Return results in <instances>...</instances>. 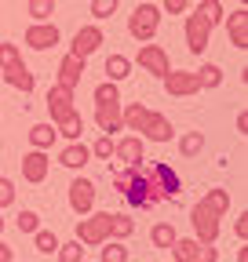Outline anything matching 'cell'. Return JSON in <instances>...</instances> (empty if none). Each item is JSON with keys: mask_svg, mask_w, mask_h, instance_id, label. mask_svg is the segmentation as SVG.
I'll use <instances>...</instances> for the list:
<instances>
[{"mask_svg": "<svg viewBox=\"0 0 248 262\" xmlns=\"http://www.w3.org/2000/svg\"><path fill=\"white\" fill-rule=\"evenodd\" d=\"M146 186H150V196H153V204H161V201H179V175L168 168V164H153V168L142 175Z\"/></svg>", "mask_w": 248, "mask_h": 262, "instance_id": "6da1fadb", "label": "cell"}, {"mask_svg": "<svg viewBox=\"0 0 248 262\" xmlns=\"http://www.w3.org/2000/svg\"><path fill=\"white\" fill-rule=\"evenodd\" d=\"M157 29H161V8L157 4H139L128 15V33L139 44H150L153 37H157Z\"/></svg>", "mask_w": 248, "mask_h": 262, "instance_id": "7a4b0ae2", "label": "cell"}, {"mask_svg": "<svg viewBox=\"0 0 248 262\" xmlns=\"http://www.w3.org/2000/svg\"><path fill=\"white\" fill-rule=\"evenodd\" d=\"M190 226H194V241H201V244H215L219 241V229H223L219 215H215L204 201H197L190 208Z\"/></svg>", "mask_w": 248, "mask_h": 262, "instance_id": "3957f363", "label": "cell"}, {"mask_svg": "<svg viewBox=\"0 0 248 262\" xmlns=\"http://www.w3.org/2000/svg\"><path fill=\"white\" fill-rule=\"evenodd\" d=\"M77 241L88 244V248H99L110 241V211H95L77 222Z\"/></svg>", "mask_w": 248, "mask_h": 262, "instance_id": "277c9868", "label": "cell"}, {"mask_svg": "<svg viewBox=\"0 0 248 262\" xmlns=\"http://www.w3.org/2000/svg\"><path fill=\"white\" fill-rule=\"evenodd\" d=\"M172 255H175V262H219L215 244H201L194 237H175Z\"/></svg>", "mask_w": 248, "mask_h": 262, "instance_id": "5b68a950", "label": "cell"}, {"mask_svg": "<svg viewBox=\"0 0 248 262\" xmlns=\"http://www.w3.org/2000/svg\"><path fill=\"white\" fill-rule=\"evenodd\" d=\"M106 44V37H102V29L99 26H80L77 33H73V44H70V55H77V58H91L99 48Z\"/></svg>", "mask_w": 248, "mask_h": 262, "instance_id": "8992f818", "label": "cell"}, {"mask_svg": "<svg viewBox=\"0 0 248 262\" xmlns=\"http://www.w3.org/2000/svg\"><path fill=\"white\" fill-rule=\"evenodd\" d=\"M212 44V26L194 11V15H186V48H190V55H204Z\"/></svg>", "mask_w": 248, "mask_h": 262, "instance_id": "52a82bcc", "label": "cell"}, {"mask_svg": "<svg viewBox=\"0 0 248 262\" xmlns=\"http://www.w3.org/2000/svg\"><path fill=\"white\" fill-rule=\"evenodd\" d=\"M164 91L175 95V98H190V95H197V91H201L197 73H190V70H168V73H164Z\"/></svg>", "mask_w": 248, "mask_h": 262, "instance_id": "ba28073f", "label": "cell"}, {"mask_svg": "<svg viewBox=\"0 0 248 262\" xmlns=\"http://www.w3.org/2000/svg\"><path fill=\"white\" fill-rule=\"evenodd\" d=\"M139 66H142L146 73L161 77V80H164V73L172 70V62H168V51H164L161 44H142V48H139Z\"/></svg>", "mask_w": 248, "mask_h": 262, "instance_id": "9c48e42d", "label": "cell"}, {"mask_svg": "<svg viewBox=\"0 0 248 262\" xmlns=\"http://www.w3.org/2000/svg\"><path fill=\"white\" fill-rule=\"evenodd\" d=\"M48 171H51V157H48L44 149H29V153L22 157V179H26V182L40 186V182L48 179Z\"/></svg>", "mask_w": 248, "mask_h": 262, "instance_id": "30bf717a", "label": "cell"}, {"mask_svg": "<svg viewBox=\"0 0 248 262\" xmlns=\"http://www.w3.org/2000/svg\"><path fill=\"white\" fill-rule=\"evenodd\" d=\"M70 208L77 215H88L91 208H95V182L91 179H73L70 182Z\"/></svg>", "mask_w": 248, "mask_h": 262, "instance_id": "8fae6325", "label": "cell"}, {"mask_svg": "<svg viewBox=\"0 0 248 262\" xmlns=\"http://www.w3.org/2000/svg\"><path fill=\"white\" fill-rule=\"evenodd\" d=\"M172 135H175L172 120H168L164 113H153V110H150V117H146V124H142V131H139V139H142V142H168Z\"/></svg>", "mask_w": 248, "mask_h": 262, "instance_id": "7c38bea8", "label": "cell"}, {"mask_svg": "<svg viewBox=\"0 0 248 262\" xmlns=\"http://www.w3.org/2000/svg\"><path fill=\"white\" fill-rule=\"evenodd\" d=\"M73 110H77V106H73V91L62 88V84H55V88L48 91V113H51V124L66 120Z\"/></svg>", "mask_w": 248, "mask_h": 262, "instance_id": "4fadbf2b", "label": "cell"}, {"mask_svg": "<svg viewBox=\"0 0 248 262\" xmlns=\"http://www.w3.org/2000/svg\"><path fill=\"white\" fill-rule=\"evenodd\" d=\"M26 44L33 48V51H48L58 44V26L55 22H33L26 29Z\"/></svg>", "mask_w": 248, "mask_h": 262, "instance_id": "5bb4252c", "label": "cell"}, {"mask_svg": "<svg viewBox=\"0 0 248 262\" xmlns=\"http://www.w3.org/2000/svg\"><path fill=\"white\" fill-rule=\"evenodd\" d=\"M142 149H146V142L139 135H124L120 142H113V157L124 164V168H139V164H142Z\"/></svg>", "mask_w": 248, "mask_h": 262, "instance_id": "9a60e30c", "label": "cell"}, {"mask_svg": "<svg viewBox=\"0 0 248 262\" xmlns=\"http://www.w3.org/2000/svg\"><path fill=\"white\" fill-rule=\"evenodd\" d=\"M84 70H88V62H84V58H77V55H62V62H58V84H62V88H70V91H77Z\"/></svg>", "mask_w": 248, "mask_h": 262, "instance_id": "2e32d148", "label": "cell"}, {"mask_svg": "<svg viewBox=\"0 0 248 262\" xmlns=\"http://www.w3.org/2000/svg\"><path fill=\"white\" fill-rule=\"evenodd\" d=\"M223 22H226V33H230V44H234L237 51H244V48H248V8H237V11L226 15Z\"/></svg>", "mask_w": 248, "mask_h": 262, "instance_id": "e0dca14e", "label": "cell"}, {"mask_svg": "<svg viewBox=\"0 0 248 262\" xmlns=\"http://www.w3.org/2000/svg\"><path fill=\"white\" fill-rule=\"evenodd\" d=\"M120 102H95V124L102 135H113V131H120Z\"/></svg>", "mask_w": 248, "mask_h": 262, "instance_id": "ac0fdd59", "label": "cell"}, {"mask_svg": "<svg viewBox=\"0 0 248 262\" xmlns=\"http://www.w3.org/2000/svg\"><path fill=\"white\" fill-rule=\"evenodd\" d=\"M88 160H91V149L84 142H66V149L58 153V164H62V168H70V171H80Z\"/></svg>", "mask_w": 248, "mask_h": 262, "instance_id": "d6986e66", "label": "cell"}, {"mask_svg": "<svg viewBox=\"0 0 248 262\" xmlns=\"http://www.w3.org/2000/svg\"><path fill=\"white\" fill-rule=\"evenodd\" d=\"M4 80H8L15 91H22V95H29V91L37 88V77L26 70V62H15V66H8V70H4Z\"/></svg>", "mask_w": 248, "mask_h": 262, "instance_id": "ffe728a7", "label": "cell"}, {"mask_svg": "<svg viewBox=\"0 0 248 262\" xmlns=\"http://www.w3.org/2000/svg\"><path fill=\"white\" fill-rule=\"evenodd\" d=\"M124 196H128V204L132 208H139V211H146V208H153V196H150V186H146V179H142V171L132 179V186L124 189Z\"/></svg>", "mask_w": 248, "mask_h": 262, "instance_id": "44dd1931", "label": "cell"}, {"mask_svg": "<svg viewBox=\"0 0 248 262\" xmlns=\"http://www.w3.org/2000/svg\"><path fill=\"white\" fill-rule=\"evenodd\" d=\"M55 139H58V131H55V124H51V120L29 127V146H33V149H44V153H48V149L55 146Z\"/></svg>", "mask_w": 248, "mask_h": 262, "instance_id": "7402d4cb", "label": "cell"}, {"mask_svg": "<svg viewBox=\"0 0 248 262\" xmlns=\"http://www.w3.org/2000/svg\"><path fill=\"white\" fill-rule=\"evenodd\" d=\"M146 117H150V110H146L142 102H132L128 110H120V127L132 131V135H139L142 124H146Z\"/></svg>", "mask_w": 248, "mask_h": 262, "instance_id": "603a6c76", "label": "cell"}, {"mask_svg": "<svg viewBox=\"0 0 248 262\" xmlns=\"http://www.w3.org/2000/svg\"><path fill=\"white\" fill-rule=\"evenodd\" d=\"M55 131H58L62 139H70V142H80V135H84V117H80V110H73L66 120H58Z\"/></svg>", "mask_w": 248, "mask_h": 262, "instance_id": "cb8c5ba5", "label": "cell"}, {"mask_svg": "<svg viewBox=\"0 0 248 262\" xmlns=\"http://www.w3.org/2000/svg\"><path fill=\"white\" fill-rule=\"evenodd\" d=\"M124 77H132V58L128 55H110L106 58V80L120 84Z\"/></svg>", "mask_w": 248, "mask_h": 262, "instance_id": "d4e9b609", "label": "cell"}, {"mask_svg": "<svg viewBox=\"0 0 248 262\" xmlns=\"http://www.w3.org/2000/svg\"><path fill=\"white\" fill-rule=\"evenodd\" d=\"M212 29L215 26H223V18H226V11H223V4H219V0H197V8H194Z\"/></svg>", "mask_w": 248, "mask_h": 262, "instance_id": "484cf974", "label": "cell"}, {"mask_svg": "<svg viewBox=\"0 0 248 262\" xmlns=\"http://www.w3.org/2000/svg\"><path fill=\"white\" fill-rule=\"evenodd\" d=\"M135 233V219L120 215V211H110V241H124Z\"/></svg>", "mask_w": 248, "mask_h": 262, "instance_id": "4316f807", "label": "cell"}, {"mask_svg": "<svg viewBox=\"0 0 248 262\" xmlns=\"http://www.w3.org/2000/svg\"><path fill=\"white\" fill-rule=\"evenodd\" d=\"M175 237H179V233H175L172 222H157V226L150 229V244H153V248H172Z\"/></svg>", "mask_w": 248, "mask_h": 262, "instance_id": "83f0119b", "label": "cell"}, {"mask_svg": "<svg viewBox=\"0 0 248 262\" xmlns=\"http://www.w3.org/2000/svg\"><path fill=\"white\" fill-rule=\"evenodd\" d=\"M204 204L219 215V219H226V211H230V193H226V189H208V193H204Z\"/></svg>", "mask_w": 248, "mask_h": 262, "instance_id": "f1b7e54d", "label": "cell"}, {"mask_svg": "<svg viewBox=\"0 0 248 262\" xmlns=\"http://www.w3.org/2000/svg\"><path fill=\"white\" fill-rule=\"evenodd\" d=\"M197 84H201V91H204V88H219V84H223V70H219L215 62H204L201 70H197Z\"/></svg>", "mask_w": 248, "mask_h": 262, "instance_id": "f546056e", "label": "cell"}, {"mask_svg": "<svg viewBox=\"0 0 248 262\" xmlns=\"http://www.w3.org/2000/svg\"><path fill=\"white\" fill-rule=\"evenodd\" d=\"M102 251H99V258L102 262H128V248H124V241H106V244H99Z\"/></svg>", "mask_w": 248, "mask_h": 262, "instance_id": "4dcf8cb0", "label": "cell"}, {"mask_svg": "<svg viewBox=\"0 0 248 262\" xmlns=\"http://www.w3.org/2000/svg\"><path fill=\"white\" fill-rule=\"evenodd\" d=\"M179 149H182V157H197L204 149V135L201 131H186V135L179 139Z\"/></svg>", "mask_w": 248, "mask_h": 262, "instance_id": "1f68e13d", "label": "cell"}, {"mask_svg": "<svg viewBox=\"0 0 248 262\" xmlns=\"http://www.w3.org/2000/svg\"><path fill=\"white\" fill-rule=\"evenodd\" d=\"M26 11L33 15V22H51V15H55V0H29Z\"/></svg>", "mask_w": 248, "mask_h": 262, "instance_id": "d6a6232c", "label": "cell"}, {"mask_svg": "<svg viewBox=\"0 0 248 262\" xmlns=\"http://www.w3.org/2000/svg\"><path fill=\"white\" fill-rule=\"evenodd\" d=\"M33 244H37V251H40V255H55L62 241L51 233V229H37V233H33Z\"/></svg>", "mask_w": 248, "mask_h": 262, "instance_id": "836d02e7", "label": "cell"}, {"mask_svg": "<svg viewBox=\"0 0 248 262\" xmlns=\"http://www.w3.org/2000/svg\"><path fill=\"white\" fill-rule=\"evenodd\" d=\"M58 262H84V248L80 241H66V244H58Z\"/></svg>", "mask_w": 248, "mask_h": 262, "instance_id": "e575fe53", "label": "cell"}, {"mask_svg": "<svg viewBox=\"0 0 248 262\" xmlns=\"http://www.w3.org/2000/svg\"><path fill=\"white\" fill-rule=\"evenodd\" d=\"M15 226H18V233H37V229H40V215L29 211V208H22L18 219H15Z\"/></svg>", "mask_w": 248, "mask_h": 262, "instance_id": "d590c367", "label": "cell"}, {"mask_svg": "<svg viewBox=\"0 0 248 262\" xmlns=\"http://www.w3.org/2000/svg\"><path fill=\"white\" fill-rule=\"evenodd\" d=\"M95 102H120V91H117V84H113V80L95 84Z\"/></svg>", "mask_w": 248, "mask_h": 262, "instance_id": "8d00e7d4", "label": "cell"}, {"mask_svg": "<svg viewBox=\"0 0 248 262\" xmlns=\"http://www.w3.org/2000/svg\"><path fill=\"white\" fill-rule=\"evenodd\" d=\"M88 149H91V157H95V160H110V157H113V139H110V135H99L95 146H88Z\"/></svg>", "mask_w": 248, "mask_h": 262, "instance_id": "74e56055", "label": "cell"}, {"mask_svg": "<svg viewBox=\"0 0 248 262\" xmlns=\"http://www.w3.org/2000/svg\"><path fill=\"white\" fill-rule=\"evenodd\" d=\"M15 62H22V48L18 44H0V70H8Z\"/></svg>", "mask_w": 248, "mask_h": 262, "instance_id": "f35d334b", "label": "cell"}, {"mask_svg": "<svg viewBox=\"0 0 248 262\" xmlns=\"http://www.w3.org/2000/svg\"><path fill=\"white\" fill-rule=\"evenodd\" d=\"M117 4H120V0H91V15H95V18L102 22V18L117 15Z\"/></svg>", "mask_w": 248, "mask_h": 262, "instance_id": "ab89813d", "label": "cell"}, {"mask_svg": "<svg viewBox=\"0 0 248 262\" xmlns=\"http://www.w3.org/2000/svg\"><path fill=\"white\" fill-rule=\"evenodd\" d=\"M15 204V182L0 175V208H11Z\"/></svg>", "mask_w": 248, "mask_h": 262, "instance_id": "60d3db41", "label": "cell"}, {"mask_svg": "<svg viewBox=\"0 0 248 262\" xmlns=\"http://www.w3.org/2000/svg\"><path fill=\"white\" fill-rule=\"evenodd\" d=\"M135 175H139V168H124V171H117V175H113V189H117V193H124V189L132 186V179H135Z\"/></svg>", "mask_w": 248, "mask_h": 262, "instance_id": "b9f144b4", "label": "cell"}, {"mask_svg": "<svg viewBox=\"0 0 248 262\" xmlns=\"http://www.w3.org/2000/svg\"><path fill=\"white\" fill-rule=\"evenodd\" d=\"M186 8H190V0H164V11L168 15H182Z\"/></svg>", "mask_w": 248, "mask_h": 262, "instance_id": "7bdbcfd3", "label": "cell"}, {"mask_svg": "<svg viewBox=\"0 0 248 262\" xmlns=\"http://www.w3.org/2000/svg\"><path fill=\"white\" fill-rule=\"evenodd\" d=\"M234 229H237V237L244 241V237H248V215H237V222H234Z\"/></svg>", "mask_w": 248, "mask_h": 262, "instance_id": "ee69618b", "label": "cell"}, {"mask_svg": "<svg viewBox=\"0 0 248 262\" xmlns=\"http://www.w3.org/2000/svg\"><path fill=\"white\" fill-rule=\"evenodd\" d=\"M15 255H11V244H4V241H0V262H11Z\"/></svg>", "mask_w": 248, "mask_h": 262, "instance_id": "f6af8a7d", "label": "cell"}, {"mask_svg": "<svg viewBox=\"0 0 248 262\" xmlns=\"http://www.w3.org/2000/svg\"><path fill=\"white\" fill-rule=\"evenodd\" d=\"M237 262H248V248H244V244L237 248Z\"/></svg>", "mask_w": 248, "mask_h": 262, "instance_id": "bcb514c9", "label": "cell"}, {"mask_svg": "<svg viewBox=\"0 0 248 262\" xmlns=\"http://www.w3.org/2000/svg\"><path fill=\"white\" fill-rule=\"evenodd\" d=\"M0 233H4V215H0Z\"/></svg>", "mask_w": 248, "mask_h": 262, "instance_id": "7dc6e473", "label": "cell"}, {"mask_svg": "<svg viewBox=\"0 0 248 262\" xmlns=\"http://www.w3.org/2000/svg\"><path fill=\"white\" fill-rule=\"evenodd\" d=\"M241 8H248V0H241Z\"/></svg>", "mask_w": 248, "mask_h": 262, "instance_id": "c3c4849f", "label": "cell"}, {"mask_svg": "<svg viewBox=\"0 0 248 262\" xmlns=\"http://www.w3.org/2000/svg\"><path fill=\"white\" fill-rule=\"evenodd\" d=\"M11 262H15V258H11Z\"/></svg>", "mask_w": 248, "mask_h": 262, "instance_id": "681fc988", "label": "cell"}]
</instances>
